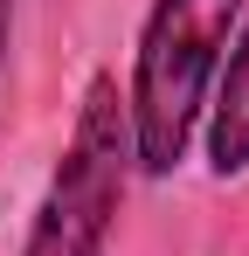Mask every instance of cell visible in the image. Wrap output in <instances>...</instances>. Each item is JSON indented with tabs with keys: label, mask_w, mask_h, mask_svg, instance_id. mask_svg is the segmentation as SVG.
<instances>
[{
	"label": "cell",
	"mask_w": 249,
	"mask_h": 256,
	"mask_svg": "<svg viewBox=\"0 0 249 256\" xmlns=\"http://www.w3.org/2000/svg\"><path fill=\"white\" fill-rule=\"evenodd\" d=\"M124 187H132L124 90L111 70H97L76 97V125L48 166V187H42L14 256H104L124 214Z\"/></svg>",
	"instance_id": "7a4b0ae2"
},
{
	"label": "cell",
	"mask_w": 249,
	"mask_h": 256,
	"mask_svg": "<svg viewBox=\"0 0 249 256\" xmlns=\"http://www.w3.org/2000/svg\"><path fill=\"white\" fill-rule=\"evenodd\" d=\"M201 160L214 180H242L249 173V7L236 21V42L222 56V76L208 90V111H201Z\"/></svg>",
	"instance_id": "3957f363"
},
{
	"label": "cell",
	"mask_w": 249,
	"mask_h": 256,
	"mask_svg": "<svg viewBox=\"0 0 249 256\" xmlns=\"http://www.w3.org/2000/svg\"><path fill=\"white\" fill-rule=\"evenodd\" d=\"M7 48H14V0H0V70H7Z\"/></svg>",
	"instance_id": "277c9868"
},
{
	"label": "cell",
	"mask_w": 249,
	"mask_h": 256,
	"mask_svg": "<svg viewBox=\"0 0 249 256\" xmlns=\"http://www.w3.org/2000/svg\"><path fill=\"white\" fill-rule=\"evenodd\" d=\"M242 7L249 0H152L146 7L132 70H124V132H132L138 180H173L187 166Z\"/></svg>",
	"instance_id": "6da1fadb"
}]
</instances>
